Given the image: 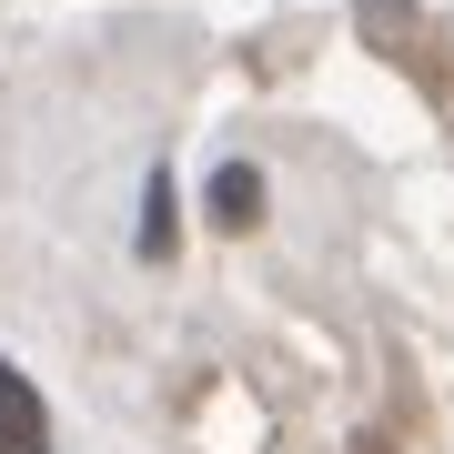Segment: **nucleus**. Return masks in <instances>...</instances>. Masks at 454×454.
Listing matches in <instances>:
<instances>
[{"label": "nucleus", "instance_id": "nucleus-1", "mask_svg": "<svg viewBox=\"0 0 454 454\" xmlns=\"http://www.w3.org/2000/svg\"><path fill=\"white\" fill-rule=\"evenodd\" d=\"M0 454H51V414H41L31 373H11V364H0Z\"/></svg>", "mask_w": 454, "mask_h": 454}, {"label": "nucleus", "instance_id": "nucleus-2", "mask_svg": "<svg viewBox=\"0 0 454 454\" xmlns=\"http://www.w3.org/2000/svg\"><path fill=\"white\" fill-rule=\"evenodd\" d=\"M212 212H223L232 232L262 223V172H253V162H223V172H212Z\"/></svg>", "mask_w": 454, "mask_h": 454}]
</instances>
